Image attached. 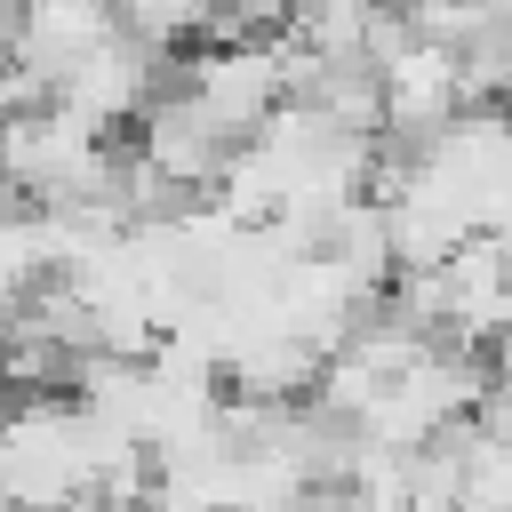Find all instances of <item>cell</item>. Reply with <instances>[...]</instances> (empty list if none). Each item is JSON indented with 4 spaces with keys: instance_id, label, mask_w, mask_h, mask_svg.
Returning a JSON list of instances; mask_svg holds the SVG:
<instances>
[{
    "instance_id": "obj_1",
    "label": "cell",
    "mask_w": 512,
    "mask_h": 512,
    "mask_svg": "<svg viewBox=\"0 0 512 512\" xmlns=\"http://www.w3.org/2000/svg\"><path fill=\"white\" fill-rule=\"evenodd\" d=\"M104 160H112V136L64 112L56 96L0 112V176L16 208H88L104 184Z\"/></svg>"
},
{
    "instance_id": "obj_7",
    "label": "cell",
    "mask_w": 512,
    "mask_h": 512,
    "mask_svg": "<svg viewBox=\"0 0 512 512\" xmlns=\"http://www.w3.org/2000/svg\"><path fill=\"white\" fill-rule=\"evenodd\" d=\"M112 24L168 56V48H192L216 32V0H112Z\"/></svg>"
},
{
    "instance_id": "obj_4",
    "label": "cell",
    "mask_w": 512,
    "mask_h": 512,
    "mask_svg": "<svg viewBox=\"0 0 512 512\" xmlns=\"http://www.w3.org/2000/svg\"><path fill=\"white\" fill-rule=\"evenodd\" d=\"M128 128H136V136H128V152H136L168 192H184V200H200V192L216 184V168L232 160V136H224V128H216V120H208L176 80H168V88H160Z\"/></svg>"
},
{
    "instance_id": "obj_3",
    "label": "cell",
    "mask_w": 512,
    "mask_h": 512,
    "mask_svg": "<svg viewBox=\"0 0 512 512\" xmlns=\"http://www.w3.org/2000/svg\"><path fill=\"white\" fill-rule=\"evenodd\" d=\"M368 72H376V136L384 144H424L432 128H448L456 112H472L464 104V80H456V56L440 40H416L408 32Z\"/></svg>"
},
{
    "instance_id": "obj_2",
    "label": "cell",
    "mask_w": 512,
    "mask_h": 512,
    "mask_svg": "<svg viewBox=\"0 0 512 512\" xmlns=\"http://www.w3.org/2000/svg\"><path fill=\"white\" fill-rule=\"evenodd\" d=\"M176 88L240 144L288 104V48L280 40H192V56L176 64Z\"/></svg>"
},
{
    "instance_id": "obj_11",
    "label": "cell",
    "mask_w": 512,
    "mask_h": 512,
    "mask_svg": "<svg viewBox=\"0 0 512 512\" xmlns=\"http://www.w3.org/2000/svg\"><path fill=\"white\" fill-rule=\"evenodd\" d=\"M8 16H16V0H0V32H8Z\"/></svg>"
},
{
    "instance_id": "obj_10",
    "label": "cell",
    "mask_w": 512,
    "mask_h": 512,
    "mask_svg": "<svg viewBox=\"0 0 512 512\" xmlns=\"http://www.w3.org/2000/svg\"><path fill=\"white\" fill-rule=\"evenodd\" d=\"M0 208H16V192H8V176H0Z\"/></svg>"
},
{
    "instance_id": "obj_9",
    "label": "cell",
    "mask_w": 512,
    "mask_h": 512,
    "mask_svg": "<svg viewBox=\"0 0 512 512\" xmlns=\"http://www.w3.org/2000/svg\"><path fill=\"white\" fill-rule=\"evenodd\" d=\"M296 16V0H216V32L208 40H280Z\"/></svg>"
},
{
    "instance_id": "obj_5",
    "label": "cell",
    "mask_w": 512,
    "mask_h": 512,
    "mask_svg": "<svg viewBox=\"0 0 512 512\" xmlns=\"http://www.w3.org/2000/svg\"><path fill=\"white\" fill-rule=\"evenodd\" d=\"M160 88H168V56L144 48V40H128V32H112V40H96V48H88L48 96H56L64 112H80L88 128L112 136V128H128Z\"/></svg>"
},
{
    "instance_id": "obj_6",
    "label": "cell",
    "mask_w": 512,
    "mask_h": 512,
    "mask_svg": "<svg viewBox=\"0 0 512 512\" xmlns=\"http://www.w3.org/2000/svg\"><path fill=\"white\" fill-rule=\"evenodd\" d=\"M120 24H112V0H16V16H8V32H0V56L48 96L96 40H112Z\"/></svg>"
},
{
    "instance_id": "obj_8",
    "label": "cell",
    "mask_w": 512,
    "mask_h": 512,
    "mask_svg": "<svg viewBox=\"0 0 512 512\" xmlns=\"http://www.w3.org/2000/svg\"><path fill=\"white\" fill-rule=\"evenodd\" d=\"M416 40H440V48H464V40H496L512 32V0H408L400 8Z\"/></svg>"
}]
</instances>
